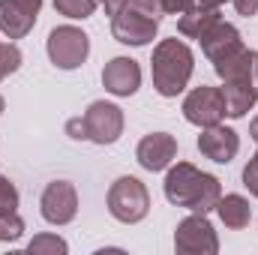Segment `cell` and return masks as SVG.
<instances>
[{"mask_svg":"<svg viewBox=\"0 0 258 255\" xmlns=\"http://www.w3.org/2000/svg\"><path fill=\"white\" fill-rule=\"evenodd\" d=\"M177 156V138L168 132H150L138 141L135 159L144 171H165Z\"/></svg>","mask_w":258,"mask_h":255,"instance_id":"cell-12","label":"cell"},{"mask_svg":"<svg viewBox=\"0 0 258 255\" xmlns=\"http://www.w3.org/2000/svg\"><path fill=\"white\" fill-rule=\"evenodd\" d=\"M201 51L207 54V60L213 63V69L222 63H228L231 57H237L246 45H243V36H240V30L234 27V24H228V21H216L207 33H201Z\"/></svg>","mask_w":258,"mask_h":255,"instance_id":"cell-11","label":"cell"},{"mask_svg":"<svg viewBox=\"0 0 258 255\" xmlns=\"http://www.w3.org/2000/svg\"><path fill=\"white\" fill-rule=\"evenodd\" d=\"M36 18L39 15L21 9L15 0H0V33L6 39H24L36 27Z\"/></svg>","mask_w":258,"mask_h":255,"instance_id":"cell-15","label":"cell"},{"mask_svg":"<svg viewBox=\"0 0 258 255\" xmlns=\"http://www.w3.org/2000/svg\"><path fill=\"white\" fill-rule=\"evenodd\" d=\"M219 18H222L219 9H201V6H192V9H186V12L177 18V30H180L186 39H201V33H207Z\"/></svg>","mask_w":258,"mask_h":255,"instance_id":"cell-17","label":"cell"},{"mask_svg":"<svg viewBox=\"0 0 258 255\" xmlns=\"http://www.w3.org/2000/svg\"><path fill=\"white\" fill-rule=\"evenodd\" d=\"M195 0H162V9L168 12V15H183L186 9H192Z\"/></svg>","mask_w":258,"mask_h":255,"instance_id":"cell-24","label":"cell"},{"mask_svg":"<svg viewBox=\"0 0 258 255\" xmlns=\"http://www.w3.org/2000/svg\"><path fill=\"white\" fill-rule=\"evenodd\" d=\"M162 0H126L114 15H111V36L120 45H150L159 33L162 21Z\"/></svg>","mask_w":258,"mask_h":255,"instance_id":"cell-4","label":"cell"},{"mask_svg":"<svg viewBox=\"0 0 258 255\" xmlns=\"http://www.w3.org/2000/svg\"><path fill=\"white\" fill-rule=\"evenodd\" d=\"M102 87L120 99H129L141 87V66L132 57H111L102 66Z\"/></svg>","mask_w":258,"mask_h":255,"instance_id":"cell-14","label":"cell"},{"mask_svg":"<svg viewBox=\"0 0 258 255\" xmlns=\"http://www.w3.org/2000/svg\"><path fill=\"white\" fill-rule=\"evenodd\" d=\"M165 198L174 207H186L192 213H210L216 210V201L222 198L219 177L195 168L192 162H177L165 174Z\"/></svg>","mask_w":258,"mask_h":255,"instance_id":"cell-1","label":"cell"},{"mask_svg":"<svg viewBox=\"0 0 258 255\" xmlns=\"http://www.w3.org/2000/svg\"><path fill=\"white\" fill-rule=\"evenodd\" d=\"M195 69V54L183 39H159L150 57V75H153V90L165 99H174L186 90Z\"/></svg>","mask_w":258,"mask_h":255,"instance_id":"cell-2","label":"cell"},{"mask_svg":"<svg viewBox=\"0 0 258 255\" xmlns=\"http://www.w3.org/2000/svg\"><path fill=\"white\" fill-rule=\"evenodd\" d=\"M222 78V93L228 102V117H246L258 102V51L243 48L237 57L213 69Z\"/></svg>","mask_w":258,"mask_h":255,"instance_id":"cell-3","label":"cell"},{"mask_svg":"<svg viewBox=\"0 0 258 255\" xmlns=\"http://www.w3.org/2000/svg\"><path fill=\"white\" fill-rule=\"evenodd\" d=\"M84 120V132H87V141L93 144H114L120 135H123V108L114 105V102H105V99H96L87 105V111L81 114Z\"/></svg>","mask_w":258,"mask_h":255,"instance_id":"cell-9","label":"cell"},{"mask_svg":"<svg viewBox=\"0 0 258 255\" xmlns=\"http://www.w3.org/2000/svg\"><path fill=\"white\" fill-rule=\"evenodd\" d=\"M96 6H99V0H54V9L66 18H72V21L90 18L96 12Z\"/></svg>","mask_w":258,"mask_h":255,"instance_id":"cell-18","label":"cell"},{"mask_svg":"<svg viewBox=\"0 0 258 255\" xmlns=\"http://www.w3.org/2000/svg\"><path fill=\"white\" fill-rule=\"evenodd\" d=\"M39 213L48 225H69L78 213V189L69 180H51L42 198H39Z\"/></svg>","mask_w":258,"mask_h":255,"instance_id":"cell-10","label":"cell"},{"mask_svg":"<svg viewBox=\"0 0 258 255\" xmlns=\"http://www.w3.org/2000/svg\"><path fill=\"white\" fill-rule=\"evenodd\" d=\"M99 3L105 6V15H114V12H117V9H120L126 0H99Z\"/></svg>","mask_w":258,"mask_h":255,"instance_id":"cell-28","label":"cell"},{"mask_svg":"<svg viewBox=\"0 0 258 255\" xmlns=\"http://www.w3.org/2000/svg\"><path fill=\"white\" fill-rule=\"evenodd\" d=\"M174 249L180 255H216L219 252V237L207 213H192L177 222L174 228Z\"/></svg>","mask_w":258,"mask_h":255,"instance_id":"cell-8","label":"cell"},{"mask_svg":"<svg viewBox=\"0 0 258 255\" xmlns=\"http://www.w3.org/2000/svg\"><path fill=\"white\" fill-rule=\"evenodd\" d=\"M45 51L57 69H78L90 54V36L75 24H60L48 33Z\"/></svg>","mask_w":258,"mask_h":255,"instance_id":"cell-6","label":"cell"},{"mask_svg":"<svg viewBox=\"0 0 258 255\" xmlns=\"http://www.w3.org/2000/svg\"><path fill=\"white\" fill-rule=\"evenodd\" d=\"M183 117L198 129L222 123L228 117V102H225L222 87H210V84L192 87L183 99Z\"/></svg>","mask_w":258,"mask_h":255,"instance_id":"cell-7","label":"cell"},{"mask_svg":"<svg viewBox=\"0 0 258 255\" xmlns=\"http://www.w3.org/2000/svg\"><path fill=\"white\" fill-rule=\"evenodd\" d=\"M198 150H201L204 159L219 162V165H228L237 156V150H240V135L231 126H222V123L204 126L201 135H198Z\"/></svg>","mask_w":258,"mask_h":255,"instance_id":"cell-13","label":"cell"},{"mask_svg":"<svg viewBox=\"0 0 258 255\" xmlns=\"http://www.w3.org/2000/svg\"><path fill=\"white\" fill-rule=\"evenodd\" d=\"M21 51H18V45L15 42H0V81L3 78H9L12 72H18L21 69Z\"/></svg>","mask_w":258,"mask_h":255,"instance_id":"cell-21","label":"cell"},{"mask_svg":"<svg viewBox=\"0 0 258 255\" xmlns=\"http://www.w3.org/2000/svg\"><path fill=\"white\" fill-rule=\"evenodd\" d=\"M249 135H252V141L258 144V114L252 117V123H249Z\"/></svg>","mask_w":258,"mask_h":255,"instance_id":"cell-30","label":"cell"},{"mask_svg":"<svg viewBox=\"0 0 258 255\" xmlns=\"http://www.w3.org/2000/svg\"><path fill=\"white\" fill-rule=\"evenodd\" d=\"M216 213H219L222 225L231 228V231H243V228L252 222V207H249V201H246L243 195H237V192L222 195V198L216 201Z\"/></svg>","mask_w":258,"mask_h":255,"instance_id":"cell-16","label":"cell"},{"mask_svg":"<svg viewBox=\"0 0 258 255\" xmlns=\"http://www.w3.org/2000/svg\"><path fill=\"white\" fill-rule=\"evenodd\" d=\"M18 201H21V198H18L15 183L0 174V210H18Z\"/></svg>","mask_w":258,"mask_h":255,"instance_id":"cell-22","label":"cell"},{"mask_svg":"<svg viewBox=\"0 0 258 255\" xmlns=\"http://www.w3.org/2000/svg\"><path fill=\"white\" fill-rule=\"evenodd\" d=\"M243 186L249 189V195L258 198V150H255V156L243 165Z\"/></svg>","mask_w":258,"mask_h":255,"instance_id":"cell-23","label":"cell"},{"mask_svg":"<svg viewBox=\"0 0 258 255\" xmlns=\"http://www.w3.org/2000/svg\"><path fill=\"white\" fill-rule=\"evenodd\" d=\"M105 201H108V213L117 222H123V225H135V222H141L150 213V192L132 174L117 177L108 186V198Z\"/></svg>","mask_w":258,"mask_h":255,"instance_id":"cell-5","label":"cell"},{"mask_svg":"<svg viewBox=\"0 0 258 255\" xmlns=\"http://www.w3.org/2000/svg\"><path fill=\"white\" fill-rule=\"evenodd\" d=\"M66 132H69L75 141H84V138H87V132H84V120H81V117L69 120V123H66Z\"/></svg>","mask_w":258,"mask_h":255,"instance_id":"cell-26","label":"cell"},{"mask_svg":"<svg viewBox=\"0 0 258 255\" xmlns=\"http://www.w3.org/2000/svg\"><path fill=\"white\" fill-rule=\"evenodd\" d=\"M69 246H66L63 237H57V234H36L30 243H27V252L30 255H63Z\"/></svg>","mask_w":258,"mask_h":255,"instance_id":"cell-20","label":"cell"},{"mask_svg":"<svg viewBox=\"0 0 258 255\" xmlns=\"http://www.w3.org/2000/svg\"><path fill=\"white\" fill-rule=\"evenodd\" d=\"M231 3H234L237 15H243V18H252V15H258V0H231Z\"/></svg>","mask_w":258,"mask_h":255,"instance_id":"cell-25","label":"cell"},{"mask_svg":"<svg viewBox=\"0 0 258 255\" xmlns=\"http://www.w3.org/2000/svg\"><path fill=\"white\" fill-rule=\"evenodd\" d=\"M21 9H27V12H33V15H39V9H42V0H15Z\"/></svg>","mask_w":258,"mask_h":255,"instance_id":"cell-27","label":"cell"},{"mask_svg":"<svg viewBox=\"0 0 258 255\" xmlns=\"http://www.w3.org/2000/svg\"><path fill=\"white\" fill-rule=\"evenodd\" d=\"M24 234V219L18 210H0V243H15Z\"/></svg>","mask_w":258,"mask_h":255,"instance_id":"cell-19","label":"cell"},{"mask_svg":"<svg viewBox=\"0 0 258 255\" xmlns=\"http://www.w3.org/2000/svg\"><path fill=\"white\" fill-rule=\"evenodd\" d=\"M228 0H195V6H201V9H219V6H225Z\"/></svg>","mask_w":258,"mask_h":255,"instance_id":"cell-29","label":"cell"},{"mask_svg":"<svg viewBox=\"0 0 258 255\" xmlns=\"http://www.w3.org/2000/svg\"><path fill=\"white\" fill-rule=\"evenodd\" d=\"M3 108H6V102H3V96H0V114H3Z\"/></svg>","mask_w":258,"mask_h":255,"instance_id":"cell-31","label":"cell"}]
</instances>
